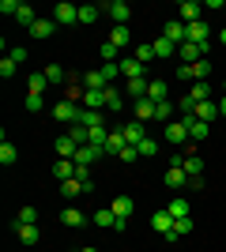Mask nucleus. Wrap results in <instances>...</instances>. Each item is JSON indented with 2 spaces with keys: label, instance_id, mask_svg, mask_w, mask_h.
<instances>
[{
  "label": "nucleus",
  "instance_id": "nucleus-4",
  "mask_svg": "<svg viewBox=\"0 0 226 252\" xmlns=\"http://www.w3.org/2000/svg\"><path fill=\"white\" fill-rule=\"evenodd\" d=\"M79 109H83V105H75V102H57L53 105V117L57 121H61V125H75V121H79Z\"/></svg>",
  "mask_w": 226,
  "mask_h": 252
},
{
  "label": "nucleus",
  "instance_id": "nucleus-55",
  "mask_svg": "<svg viewBox=\"0 0 226 252\" xmlns=\"http://www.w3.org/2000/svg\"><path fill=\"white\" fill-rule=\"evenodd\" d=\"M79 252H98V249H79Z\"/></svg>",
  "mask_w": 226,
  "mask_h": 252
},
{
  "label": "nucleus",
  "instance_id": "nucleus-47",
  "mask_svg": "<svg viewBox=\"0 0 226 252\" xmlns=\"http://www.w3.org/2000/svg\"><path fill=\"white\" fill-rule=\"evenodd\" d=\"M0 11H4V15H11V19H15V15H19V0H0Z\"/></svg>",
  "mask_w": 226,
  "mask_h": 252
},
{
  "label": "nucleus",
  "instance_id": "nucleus-36",
  "mask_svg": "<svg viewBox=\"0 0 226 252\" xmlns=\"http://www.w3.org/2000/svg\"><path fill=\"white\" fill-rule=\"evenodd\" d=\"M166 91H170V87L162 83V79H151V87H147V98H151V102H166Z\"/></svg>",
  "mask_w": 226,
  "mask_h": 252
},
{
  "label": "nucleus",
  "instance_id": "nucleus-44",
  "mask_svg": "<svg viewBox=\"0 0 226 252\" xmlns=\"http://www.w3.org/2000/svg\"><path fill=\"white\" fill-rule=\"evenodd\" d=\"M95 222L98 226H117V215H113L109 207H102V211H95Z\"/></svg>",
  "mask_w": 226,
  "mask_h": 252
},
{
  "label": "nucleus",
  "instance_id": "nucleus-16",
  "mask_svg": "<svg viewBox=\"0 0 226 252\" xmlns=\"http://www.w3.org/2000/svg\"><path fill=\"white\" fill-rule=\"evenodd\" d=\"M53 147H57V155H61V158H75V155H79V143H75L72 136H57Z\"/></svg>",
  "mask_w": 226,
  "mask_h": 252
},
{
  "label": "nucleus",
  "instance_id": "nucleus-35",
  "mask_svg": "<svg viewBox=\"0 0 226 252\" xmlns=\"http://www.w3.org/2000/svg\"><path fill=\"white\" fill-rule=\"evenodd\" d=\"M68 136H72L75 143H79V147H91V128H83V125H79V121H75V125H72V132H68Z\"/></svg>",
  "mask_w": 226,
  "mask_h": 252
},
{
  "label": "nucleus",
  "instance_id": "nucleus-39",
  "mask_svg": "<svg viewBox=\"0 0 226 252\" xmlns=\"http://www.w3.org/2000/svg\"><path fill=\"white\" fill-rule=\"evenodd\" d=\"M207 132H211V125H204V121H193V125H189V139H193V143L207 139Z\"/></svg>",
  "mask_w": 226,
  "mask_h": 252
},
{
  "label": "nucleus",
  "instance_id": "nucleus-3",
  "mask_svg": "<svg viewBox=\"0 0 226 252\" xmlns=\"http://www.w3.org/2000/svg\"><path fill=\"white\" fill-rule=\"evenodd\" d=\"M162 132H166V139H170L173 147H189V125L185 121H170Z\"/></svg>",
  "mask_w": 226,
  "mask_h": 252
},
{
  "label": "nucleus",
  "instance_id": "nucleus-33",
  "mask_svg": "<svg viewBox=\"0 0 226 252\" xmlns=\"http://www.w3.org/2000/svg\"><path fill=\"white\" fill-rule=\"evenodd\" d=\"M15 226H38V207H19Z\"/></svg>",
  "mask_w": 226,
  "mask_h": 252
},
{
  "label": "nucleus",
  "instance_id": "nucleus-15",
  "mask_svg": "<svg viewBox=\"0 0 226 252\" xmlns=\"http://www.w3.org/2000/svg\"><path fill=\"white\" fill-rule=\"evenodd\" d=\"M53 177L57 181H72L75 177V158H61V162H53Z\"/></svg>",
  "mask_w": 226,
  "mask_h": 252
},
{
  "label": "nucleus",
  "instance_id": "nucleus-53",
  "mask_svg": "<svg viewBox=\"0 0 226 252\" xmlns=\"http://www.w3.org/2000/svg\"><path fill=\"white\" fill-rule=\"evenodd\" d=\"M219 113H223V117H226V94H223V98H219Z\"/></svg>",
  "mask_w": 226,
  "mask_h": 252
},
{
  "label": "nucleus",
  "instance_id": "nucleus-24",
  "mask_svg": "<svg viewBox=\"0 0 226 252\" xmlns=\"http://www.w3.org/2000/svg\"><path fill=\"white\" fill-rule=\"evenodd\" d=\"M38 19H42V15H38V11H34L31 4H19V15H15V23H23V27L31 31V27H34Z\"/></svg>",
  "mask_w": 226,
  "mask_h": 252
},
{
  "label": "nucleus",
  "instance_id": "nucleus-6",
  "mask_svg": "<svg viewBox=\"0 0 226 252\" xmlns=\"http://www.w3.org/2000/svg\"><path fill=\"white\" fill-rule=\"evenodd\" d=\"M177 19L189 27V23H200L204 19V4H196V0H185L181 8H177Z\"/></svg>",
  "mask_w": 226,
  "mask_h": 252
},
{
  "label": "nucleus",
  "instance_id": "nucleus-19",
  "mask_svg": "<svg viewBox=\"0 0 226 252\" xmlns=\"http://www.w3.org/2000/svg\"><path fill=\"white\" fill-rule=\"evenodd\" d=\"M125 136H129L132 147H140L143 139H147V132H143V121H132V125H125Z\"/></svg>",
  "mask_w": 226,
  "mask_h": 252
},
{
  "label": "nucleus",
  "instance_id": "nucleus-12",
  "mask_svg": "<svg viewBox=\"0 0 226 252\" xmlns=\"http://www.w3.org/2000/svg\"><path fill=\"white\" fill-rule=\"evenodd\" d=\"M166 189H189V173L181 166H170L166 169Z\"/></svg>",
  "mask_w": 226,
  "mask_h": 252
},
{
  "label": "nucleus",
  "instance_id": "nucleus-10",
  "mask_svg": "<svg viewBox=\"0 0 226 252\" xmlns=\"http://www.w3.org/2000/svg\"><path fill=\"white\" fill-rule=\"evenodd\" d=\"M219 117H223V113H219V102H200V105H196V121H204V125H215Z\"/></svg>",
  "mask_w": 226,
  "mask_h": 252
},
{
  "label": "nucleus",
  "instance_id": "nucleus-54",
  "mask_svg": "<svg viewBox=\"0 0 226 252\" xmlns=\"http://www.w3.org/2000/svg\"><path fill=\"white\" fill-rule=\"evenodd\" d=\"M219 45H226V27H223V31H219Z\"/></svg>",
  "mask_w": 226,
  "mask_h": 252
},
{
  "label": "nucleus",
  "instance_id": "nucleus-37",
  "mask_svg": "<svg viewBox=\"0 0 226 252\" xmlns=\"http://www.w3.org/2000/svg\"><path fill=\"white\" fill-rule=\"evenodd\" d=\"M98 15H102L98 4H79V23H98Z\"/></svg>",
  "mask_w": 226,
  "mask_h": 252
},
{
  "label": "nucleus",
  "instance_id": "nucleus-32",
  "mask_svg": "<svg viewBox=\"0 0 226 252\" xmlns=\"http://www.w3.org/2000/svg\"><path fill=\"white\" fill-rule=\"evenodd\" d=\"M45 87H49V79H45V72H31V79H27V91H31V94H42Z\"/></svg>",
  "mask_w": 226,
  "mask_h": 252
},
{
  "label": "nucleus",
  "instance_id": "nucleus-31",
  "mask_svg": "<svg viewBox=\"0 0 226 252\" xmlns=\"http://www.w3.org/2000/svg\"><path fill=\"white\" fill-rule=\"evenodd\" d=\"M166 211H170L173 219H189V200H181V196H173V200L166 203Z\"/></svg>",
  "mask_w": 226,
  "mask_h": 252
},
{
  "label": "nucleus",
  "instance_id": "nucleus-7",
  "mask_svg": "<svg viewBox=\"0 0 226 252\" xmlns=\"http://www.w3.org/2000/svg\"><path fill=\"white\" fill-rule=\"evenodd\" d=\"M173 222H177V219H173L170 211H155V215H151V226H155V233H162V237L173 230Z\"/></svg>",
  "mask_w": 226,
  "mask_h": 252
},
{
  "label": "nucleus",
  "instance_id": "nucleus-48",
  "mask_svg": "<svg viewBox=\"0 0 226 252\" xmlns=\"http://www.w3.org/2000/svg\"><path fill=\"white\" fill-rule=\"evenodd\" d=\"M27 113H38V109H42V94H27Z\"/></svg>",
  "mask_w": 226,
  "mask_h": 252
},
{
  "label": "nucleus",
  "instance_id": "nucleus-50",
  "mask_svg": "<svg viewBox=\"0 0 226 252\" xmlns=\"http://www.w3.org/2000/svg\"><path fill=\"white\" fill-rule=\"evenodd\" d=\"M102 72H106V79H109V83H113V79H117V75H121V64H102Z\"/></svg>",
  "mask_w": 226,
  "mask_h": 252
},
{
  "label": "nucleus",
  "instance_id": "nucleus-30",
  "mask_svg": "<svg viewBox=\"0 0 226 252\" xmlns=\"http://www.w3.org/2000/svg\"><path fill=\"white\" fill-rule=\"evenodd\" d=\"M98 155H106L102 147H79V155H75V166H91Z\"/></svg>",
  "mask_w": 226,
  "mask_h": 252
},
{
  "label": "nucleus",
  "instance_id": "nucleus-41",
  "mask_svg": "<svg viewBox=\"0 0 226 252\" xmlns=\"http://www.w3.org/2000/svg\"><path fill=\"white\" fill-rule=\"evenodd\" d=\"M140 64H147V61H155V42H147V45H136V53H132Z\"/></svg>",
  "mask_w": 226,
  "mask_h": 252
},
{
  "label": "nucleus",
  "instance_id": "nucleus-27",
  "mask_svg": "<svg viewBox=\"0 0 226 252\" xmlns=\"http://www.w3.org/2000/svg\"><path fill=\"white\" fill-rule=\"evenodd\" d=\"M189 98H193L196 105H200V102H211V83H193V87H189Z\"/></svg>",
  "mask_w": 226,
  "mask_h": 252
},
{
  "label": "nucleus",
  "instance_id": "nucleus-49",
  "mask_svg": "<svg viewBox=\"0 0 226 252\" xmlns=\"http://www.w3.org/2000/svg\"><path fill=\"white\" fill-rule=\"evenodd\" d=\"M121 162H136V158H140V147H132V143H129V147H125V151H121Z\"/></svg>",
  "mask_w": 226,
  "mask_h": 252
},
{
  "label": "nucleus",
  "instance_id": "nucleus-40",
  "mask_svg": "<svg viewBox=\"0 0 226 252\" xmlns=\"http://www.w3.org/2000/svg\"><path fill=\"white\" fill-rule=\"evenodd\" d=\"M173 113H177V105H170V102H159V109H155V121L170 125V121H173Z\"/></svg>",
  "mask_w": 226,
  "mask_h": 252
},
{
  "label": "nucleus",
  "instance_id": "nucleus-28",
  "mask_svg": "<svg viewBox=\"0 0 226 252\" xmlns=\"http://www.w3.org/2000/svg\"><path fill=\"white\" fill-rule=\"evenodd\" d=\"M109 211H113L117 219H132V200H129V196H117V200L109 203Z\"/></svg>",
  "mask_w": 226,
  "mask_h": 252
},
{
  "label": "nucleus",
  "instance_id": "nucleus-25",
  "mask_svg": "<svg viewBox=\"0 0 226 252\" xmlns=\"http://www.w3.org/2000/svg\"><path fill=\"white\" fill-rule=\"evenodd\" d=\"M83 192H87L83 181H75V177L72 181H61V196H65V200H75V196H83Z\"/></svg>",
  "mask_w": 226,
  "mask_h": 252
},
{
  "label": "nucleus",
  "instance_id": "nucleus-20",
  "mask_svg": "<svg viewBox=\"0 0 226 252\" xmlns=\"http://www.w3.org/2000/svg\"><path fill=\"white\" fill-rule=\"evenodd\" d=\"M79 102H83V109H106V94L102 91H83Z\"/></svg>",
  "mask_w": 226,
  "mask_h": 252
},
{
  "label": "nucleus",
  "instance_id": "nucleus-17",
  "mask_svg": "<svg viewBox=\"0 0 226 252\" xmlns=\"http://www.w3.org/2000/svg\"><path fill=\"white\" fill-rule=\"evenodd\" d=\"M177 57H181V64H196V61H204V53H200V45H193V42L177 45Z\"/></svg>",
  "mask_w": 226,
  "mask_h": 252
},
{
  "label": "nucleus",
  "instance_id": "nucleus-5",
  "mask_svg": "<svg viewBox=\"0 0 226 252\" xmlns=\"http://www.w3.org/2000/svg\"><path fill=\"white\" fill-rule=\"evenodd\" d=\"M162 38H170L173 45H185L189 42V27H185L181 19H170L166 27H162Z\"/></svg>",
  "mask_w": 226,
  "mask_h": 252
},
{
  "label": "nucleus",
  "instance_id": "nucleus-29",
  "mask_svg": "<svg viewBox=\"0 0 226 252\" xmlns=\"http://www.w3.org/2000/svg\"><path fill=\"white\" fill-rule=\"evenodd\" d=\"M147 79H129V98L132 102H143V98H147Z\"/></svg>",
  "mask_w": 226,
  "mask_h": 252
},
{
  "label": "nucleus",
  "instance_id": "nucleus-11",
  "mask_svg": "<svg viewBox=\"0 0 226 252\" xmlns=\"http://www.w3.org/2000/svg\"><path fill=\"white\" fill-rule=\"evenodd\" d=\"M61 222H65L68 230H79V226H87V215L79 207H65L61 211Z\"/></svg>",
  "mask_w": 226,
  "mask_h": 252
},
{
  "label": "nucleus",
  "instance_id": "nucleus-14",
  "mask_svg": "<svg viewBox=\"0 0 226 252\" xmlns=\"http://www.w3.org/2000/svg\"><path fill=\"white\" fill-rule=\"evenodd\" d=\"M155 109H159V102H151V98H143V102H132V113H136V121H155Z\"/></svg>",
  "mask_w": 226,
  "mask_h": 252
},
{
  "label": "nucleus",
  "instance_id": "nucleus-23",
  "mask_svg": "<svg viewBox=\"0 0 226 252\" xmlns=\"http://www.w3.org/2000/svg\"><path fill=\"white\" fill-rule=\"evenodd\" d=\"M185 173H189V177H204V158L200 155H185Z\"/></svg>",
  "mask_w": 226,
  "mask_h": 252
},
{
  "label": "nucleus",
  "instance_id": "nucleus-2",
  "mask_svg": "<svg viewBox=\"0 0 226 252\" xmlns=\"http://www.w3.org/2000/svg\"><path fill=\"white\" fill-rule=\"evenodd\" d=\"M102 11H109V19H113V27H129V19H132V8L125 4V0H113V4H102Z\"/></svg>",
  "mask_w": 226,
  "mask_h": 252
},
{
  "label": "nucleus",
  "instance_id": "nucleus-51",
  "mask_svg": "<svg viewBox=\"0 0 226 252\" xmlns=\"http://www.w3.org/2000/svg\"><path fill=\"white\" fill-rule=\"evenodd\" d=\"M8 57H11V61H15V64H27V49H23V45H15V49H11Z\"/></svg>",
  "mask_w": 226,
  "mask_h": 252
},
{
  "label": "nucleus",
  "instance_id": "nucleus-34",
  "mask_svg": "<svg viewBox=\"0 0 226 252\" xmlns=\"http://www.w3.org/2000/svg\"><path fill=\"white\" fill-rule=\"evenodd\" d=\"M109 45H117V49H129V27H113V31H109Z\"/></svg>",
  "mask_w": 226,
  "mask_h": 252
},
{
  "label": "nucleus",
  "instance_id": "nucleus-9",
  "mask_svg": "<svg viewBox=\"0 0 226 252\" xmlns=\"http://www.w3.org/2000/svg\"><path fill=\"white\" fill-rule=\"evenodd\" d=\"M121 75H125V79H143V64L136 61V57H121Z\"/></svg>",
  "mask_w": 226,
  "mask_h": 252
},
{
  "label": "nucleus",
  "instance_id": "nucleus-46",
  "mask_svg": "<svg viewBox=\"0 0 226 252\" xmlns=\"http://www.w3.org/2000/svg\"><path fill=\"white\" fill-rule=\"evenodd\" d=\"M155 155H159V143H155V139H143V143H140V158H155Z\"/></svg>",
  "mask_w": 226,
  "mask_h": 252
},
{
  "label": "nucleus",
  "instance_id": "nucleus-38",
  "mask_svg": "<svg viewBox=\"0 0 226 252\" xmlns=\"http://www.w3.org/2000/svg\"><path fill=\"white\" fill-rule=\"evenodd\" d=\"M173 53H177V45H173L170 38H159V42H155V57H159V61H166V57H173Z\"/></svg>",
  "mask_w": 226,
  "mask_h": 252
},
{
  "label": "nucleus",
  "instance_id": "nucleus-43",
  "mask_svg": "<svg viewBox=\"0 0 226 252\" xmlns=\"http://www.w3.org/2000/svg\"><path fill=\"white\" fill-rule=\"evenodd\" d=\"M15 158H19V151H15V147L8 143V139H4V143H0V162H4V166H11Z\"/></svg>",
  "mask_w": 226,
  "mask_h": 252
},
{
  "label": "nucleus",
  "instance_id": "nucleus-13",
  "mask_svg": "<svg viewBox=\"0 0 226 252\" xmlns=\"http://www.w3.org/2000/svg\"><path fill=\"white\" fill-rule=\"evenodd\" d=\"M106 87H109V79H106V72H102V68L83 75V91H106Z\"/></svg>",
  "mask_w": 226,
  "mask_h": 252
},
{
  "label": "nucleus",
  "instance_id": "nucleus-52",
  "mask_svg": "<svg viewBox=\"0 0 226 252\" xmlns=\"http://www.w3.org/2000/svg\"><path fill=\"white\" fill-rule=\"evenodd\" d=\"M204 8H207V11H226V0H207Z\"/></svg>",
  "mask_w": 226,
  "mask_h": 252
},
{
  "label": "nucleus",
  "instance_id": "nucleus-18",
  "mask_svg": "<svg viewBox=\"0 0 226 252\" xmlns=\"http://www.w3.org/2000/svg\"><path fill=\"white\" fill-rule=\"evenodd\" d=\"M53 31H57L53 19H38V23L31 27V38H34V42H38V38H53Z\"/></svg>",
  "mask_w": 226,
  "mask_h": 252
},
{
  "label": "nucleus",
  "instance_id": "nucleus-45",
  "mask_svg": "<svg viewBox=\"0 0 226 252\" xmlns=\"http://www.w3.org/2000/svg\"><path fill=\"white\" fill-rule=\"evenodd\" d=\"M15 68H19V64H15L8 53H4V57H0V75H4V79H11V75H15Z\"/></svg>",
  "mask_w": 226,
  "mask_h": 252
},
{
  "label": "nucleus",
  "instance_id": "nucleus-8",
  "mask_svg": "<svg viewBox=\"0 0 226 252\" xmlns=\"http://www.w3.org/2000/svg\"><path fill=\"white\" fill-rule=\"evenodd\" d=\"M129 147V136H125V128H117V132H109V139H106V155H113L117 158L121 151Z\"/></svg>",
  "mask_w": 226,
  "mask_h": 252
},
{
  "label": "nucleus",
  "instance_id": "nucleus-22",
  "mask_svg": "<svg viewBox=\"0 0 226 252\" xmlns=\"http://www.w3.org/2000/svg\"><path fill=\"white\" fill-rule=\"evenodd\" d=\"M79 125L83 128H106L102 125V109H79Z\"/></svg>",
  "mask_w": 226,
  "mask_h": 252
},
{
  "label": "nucleus",
  "instance_id": "nucleus-56",
  "mask_svg": "<svg viewBox=\"0 0 226 252\" xmlns=\"http://www.w3.org/2000/svg\"><path fill=\"white\" fill-rule=\"evenodd\" d=\"M223 94H226V79H223Z\"/></svg>",
  "mask_w": 226,
  "mask_h": 252
},
{
  "label": "nucleus",
  "instance_id": "nucleus-42",
  "mask_svg": "<svg viewBox=\"0 0 226 252\" xmlns=\"http://www.w3.org/2000/svg\"><path fill=\"white\" fill-rule=\"evenodd\" d=\"M45 79H49V83H65L68 72L61 68V64H49V68H45Z\"/></svg>",
  "mask_w": 226,
  "mask_h": 252
},
{
  "label": "nucleus",
  "instance_id": "nucleus-26",
  "mask_svg": "<svg viewBox=\"0 0 226 252\" xmlns=\"http://www.w3.org/2000/svg\"><path fill=\"white\" fill-rule=\"evenodd\" d=\"M15 233H19L23 245H38L42 241V230H38V226H15Z\"/></svg>",
  "mask_w": 226,
  "mask_h": 252
},
{
  "label": "nucleus",
  "instance_id": "nucleus-1",
  "mask_svg": "<svg viewBox=\"0 0 226 252\" xmlns=\"http://www.w3.org/2000/svg\"><path fill=\"white\" fill-rule=\"evenodd\" d=\"M49 19H53L57 27H75V23H79V8H75V4H57Z\"/></svg>",
  "mask_w": 226,
  "mask_h": 252
},
{
  "label": "nucleus",
  "instance_id": "nucleus-21",
  "mask_svg": "<svg viewBox=\"0 0 226 252\" xmlns=\"http://www.w3.org/2000/svg\"><path fill=\"white\" fill-rule=\"evenodd\" d=\"M102 94H106V109H113V113H117V109H125V94H121L117 87L109 83L106 91H102Z\"/></svg>",
  "mask_w": 226,
  "mask_h": 252
}]
</instances>
